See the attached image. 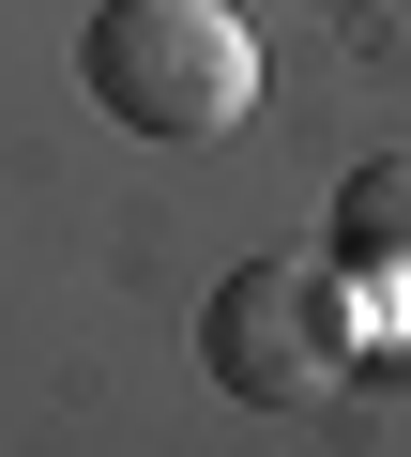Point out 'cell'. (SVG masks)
<instances>
[{
    "label": "cell",
    "mask_w": 411,
    "mask_h": 457,
    "mask_svg": "<svg viewBox=\"0 0 411 457\" xmlns=\"http://www.w3.org/2000/svg\"><path fill=\"white\" fill-rule=\"evenodd\" d=\"M198 366H214V396H244V411L335 396V366H350L335 275H320V260H244V275H214V305H198Z\"/></svg>",
    "instance_id": "cell-2"
},
{
    "label": "cell",
    "mask_w": 411,
    "mask_h": 457,
    "mask_svg": "<svg viewBox=\"0 0 411 457\" xmlns=\"http://www.w3.org/2000/svg\"><path fill=\"white\" fill-rule=\"evenodd\" d=\"M335 275H411V153H366L335 183V228H320Z\"/></svg>",
    "instance_id": "cell-3"
},
{
    "label": "cell",
    "mask_w": 411,
    "mask_h": 457,
    "mask_svg": "<svg viewBox=\"0 0 411 457\" xmlns=\"http://www.w3.org/2000/svg\"><path fill=\"white\" fill-rule=\"evenodd\" d=\"M77 77H92V107H107L122 137L214 153V137H244V107H259V31L229 16V0H92Z\"/></svg>",
    "instance_id": "cell-1"
}]
</instances>
